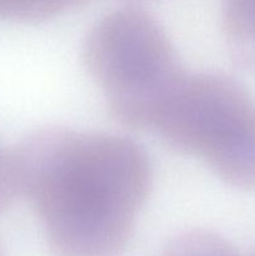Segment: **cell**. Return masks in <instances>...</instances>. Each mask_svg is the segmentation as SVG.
<instances>
[{"label":"cell","instance_id":"cell-1","mask_svg":"<svg viewBox=\"0 0 255 256\" xmlns=\"http://www.w3.org/2000/svg\"><path fill=\"white\" fill-rule=\"evenodd\" d=\"M18 195L34 208L55 256H116L134 232L152 180L128 138L48 126L10 150Z\"/></svg>","mask_w":255,"mask_h":256},{"label":"cell","instance_id":"cell-2","mask_svg":"<svg viewBox=\"0 0 255 256\" xmlns=\"http://www.w3.org/2000/svg\"><path fill=\"white\" fill-rule=\"evenodd\" d=\"M82 55L112 116L132 129H154L186 75L164 29L135 8L100 19L89 32Z\"/></svg>","mask_w":255,"mask_h":256},{"label":"cell","instance_id":"cell-3","mask_svg":"<svg viewBox=\"0 0 255 256\" xmlns=\"http://www.w3.org/2000/svg\"><path fill=\"white\" fill-rule=\"evenodd\" d=\"M154 129L176 152L202 158L228 184L255 189V100L235 80L185 75Z\"/></svg>","mask_w":255,"mask_h":256},{"label":"cell","instance_id":"cell-4","mask_svg":"<svg viewBox=\"0 0 255 256\" xmlns=\"http://www.w3.org/2000/svg\"><path fill=\"white\" fill-rule=\"evenodd\" d=\"M222 30L232 62L255 72V0H224Z\"/></svg>","mask_w":255,"mask_h":256},{"label":"cell","instance_id":"cell-5","mask_svg":"<svg viewBox=\"0 0 255 256\" xmlns=\"http://www.w3.org/2000/svg\"><path fill=\"white\" fill-rule=\"evenodd\" d=\"M162 256H242L224 238L205 230H190L172 240Z\"/></svg>","mask_w":255,"mask_h":256},{"label":"cell","instance_id":"cell-6","mask_svg":"<svg viewBox=\"0 0 255 256\" xmlns=\"http://www.w3.org/2000/svg\"><path fill=\"white\" fill-rule=\"evenodd\" d=\"M18 195L10 152L0 150V212H4Z\"/></svg>","mask_w":255,"mask_h":256},{"label":"cell","instance_id":"cell-7","mask_svg":"<svg viewBox=\"0 0 255 256\" xmlns=\"http://www.w3.org/2000/svg\"><path fill=\"white\" fill-rule=\"evenodd\" d=\"M6 2L8 0H0V19L4 20L5 10H6Z\"/></svg>","mask_w":255,"mask_h":256},{"label":"cell","instance_id":"cell-8","mask_svg":"<svg viewBox=\"0 0 255 256\" xmlns=\"http://www.w3.org/2000/svg\"><path fill=\"white\" fill-rule=\"evenodd\" d=\"M0 256H4V255H2V250H0Z\"/></svg>","mask_w":255,"mask_h":256}]
</instances>
